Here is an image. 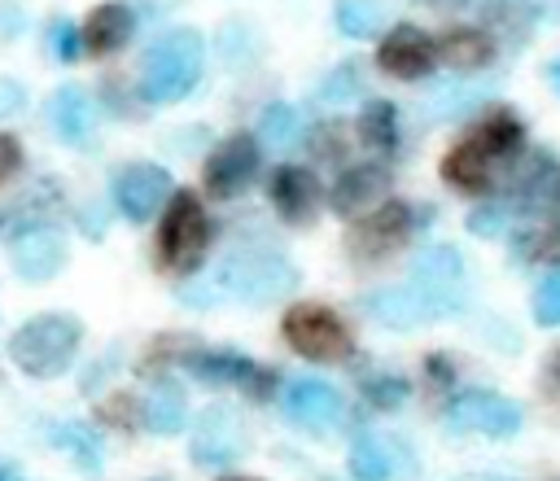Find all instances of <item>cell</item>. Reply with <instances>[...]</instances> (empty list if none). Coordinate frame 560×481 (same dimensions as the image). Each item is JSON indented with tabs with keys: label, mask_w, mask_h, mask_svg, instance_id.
<instances>
[{
	"label": "cell",
	"mask_w": 560,
	"mask_h": 481,
	"mask_svg": "<svg viewBox=\"0 0 560 481\" xmlns=\"http://www.w3.org/2000/svg\"><path fill=\"white\" fill-rule=\"evenodd\" d=\"M201 66H206V39H201V31L175 26L162 39H153V48L144 52L140 92L149 101H158V105H175V101H184L197 87Z\"/></svg>",
	"instance_id": "cell-1"
},
{
	"label": "cell",
	"mask_w": 560,
	"mask_h": 481,
	"mask_svg": "<svg viewBox=\"0 0 560 481\" xmlns=\"http://www.w3.org/2000/svg\"><path fill=\"white\" fill-rule=\"evenodd\" d=\"M79 341H83V324L74 315L44 310L9 337V359L18 363V372H26L35 380H52L74 363Z\"/></svg>",
	"instance_id": "cell-2"
},
{
	"label": "cell",
	"mask_w": 560,
	"mask_h": 481,
	"mask_svg": "<svg viewBox=\"0 0 560 481\" xmlns=\"http://www.w3.org/2000/svg\"><path fill=\"white\" fill-rule=\"evenodd\" d=\"M219 289L232 293L236 302H249V306H262L280 293H289L298 284V267L276 254V249H232L219 267Z\"/></svg>",
	"instance_id": "cell-3"
},
{
	"label": "cell",
	"mask_w": 560,
	"mask_h": 481,
	"mask_svg": "<svg viewBox=\"0 0 560 481\" xmlns=\"http://www.w3.org/2000/svg\"><path fill=\"white\" fill-rule=\"evenodd\" d=\"M210 245V219L192 192H175L158 223V258L166 271H192Z\"/></svg>",
	"instance_id": "cell-4"
},
{
	"label": "cell",
	"mask_w": 560,
	"mask_h": 481,
	"mask_svg": "<svg viewBox=\"0 0 560 481\" xmlns=\"http://www.w3.org/2000/svg\"><path fill=\"white\" fill-rule=\"evenodd\" d=\"M407 284H411V293L420 297V306L429 310V319L455 315V310H464V302H468V271H464L459 249H451V245L424 249V254L416 258Z\"/></svg>",
	"instance_id": "cell-5"
},
{
	"label": "cell",
	"mask_w": 560,
	"mask_h": 481,
	"mask_svg": "<svg viewBox=\"0 0 560 481\" xmlns=\"http://www.w3.org/2000/svg\"><path fill=\"white\" fill-rule=\"evenodd\" d=\"M284 341L311 363H337L350 354V332L341 315L319 302H298L284 310Z\"/></svg>",
	"instance_id": "cell-6"
},
{
	"label": "cell",
	"mask_w": 560,
	"mask_h": 481,
	"mask_svg": "<svg viewBox=\"0 0 560 481\" xmlns=\"http://www.w3.org/2000/svg\"><path fill=\"white\" fill-rule=\"evenodd\" d=\"M411 219L416 214H411L407 201H385V206L359 214L354 227H350V236H346L350 258L354 262H385V258H394L411 241V232H416Z\"/></svg>",
	"instance_id": "cell-7"
},
{
	"label": "cell",
	"mask_w": 560,
	"mask_h": 481,
	"mask_svg": "<svg viewBox=\"0 0 560 481\" xmlns=\"http://www.w3.org/2000/svg\"><path fill=\"white\" fill-rule=\"evenodd\" d=\"M446 429L451 433H486V437H512L521 429V407L503 394H490V389H468V394H455L451 407H446Z\"/></svg>",
	"instance_id": "cell-8"
},
{
	"label": "cell",
	"mask_w": 560,
	"mask_h": 481,
	"mask_svg": "<svg viewBox=\"0 0 560 481\" xmlns=\"http://www.w3.org/2000/svg\"><path fill=\"white\" fill-rule=\"evenodd\" d=\"M258 162H262L258 140L245 136V131H236V136H228V140H219L210 149L206 171H201V184H206L210 197H236L258 175Z\"/></svg>",
	"instance_id": "cell-9"
},
{
	"label": "cell",
	"mask_w": 560,
	"mask_h": 481,
	"mask_svg": "<svg viewBox=\"0 0 560 481\" xmlns=\"http://www.w3.org/2000/svg\"><path fill=\"white\" fill-rule=\"evenodd\" d=\"M188 367H192L206 385H232V389L249 394L254 402H267L271 389H276V372H271V367H258L254 359L232 354V350H192V354H188Z\"/></svg>",
	"instance_id": "cell-10"
},
{
	"label": "cell",
	"mask_w": 560,
	"mask_h": 481,
	"mask_svg": "<svg viewBox=\"0 0 560 481\" xmlns=\"http://www.w3.org/2000/svg\"><path fill=\"white\" fill-rule=\"evenodd\" d=\"M245 455V429L228 407H206L192 424V459L206 468H228Z\"/></svg>",
	"instance_id": "cell-11"
},
{
	"label": "cell",
	"mask_w": 560,
	"mask_h": 481,
	"mask_svg": "<svg viewBox=\"0 0 560 481\" xmlns=\"http://www.w3.org/2000/svg\"><path fill=\"white\" fill-rule=\"evenodd\" d=\"M166 197H171V175L153 162H131L114 175V201L131 223L153 219Z\"/></svg>",
	"instance_id": "cell-12"
},
{
	"label": "cell",
	"mask_w": 560,
	"mask_h": 481,
	"mask_svg": "<svg viewBox=\"0 0 560 481\" xmlns=\"http://www.w3.org/2000/svg\"><path fill=\"white\" fill-rule=\"evenodd\" d=\"M512 206L521 214L547 219L560 214V162L551 153H529L512 179Z\"/></svg>",
	"instance_id": "cell-13"
},
{
	"label": "cell",
	"mask_w": 560,
	"mask_h": 481,
	"mask_svg": "<svg viewBox=\"0 0 560 481\" xmlns=\"http://www.w3.org/2000/svg\"><path fill=\"white\" fill-rule=\"evenodd\" d=\"M376 61H381V70L394 74V79H420V74L433 70L438 48H433V39H429L420 26H407V22H402V26H394V31L381 39Z\"/></svg>",
	"instance_id": "cell-14"
},
{
	"label": "cell",
	"mask_w": 560,
	"mask_h": 481,
	"mask_svg": "<svg viewBox=\"0 0 560 481\" xmlns=\"http://www.w3.org/2000/svg\"><path fill=\"white\" fill-rule=\"evenodd\" d=\"M284 415L311 433H324L341 420V394L328 385V380H315V376H302L284 389Z\"/></svg>",
	"instance_id": "cell-15"
},
{
	"label": "cell",
	"mask_w": 560,
	"mask_h": 481,
	"mask_svg": "<svg viewBox=\"0 0 560 481\" xmlns=\"http://www.w3.org/2000/svg\"><path fill=\"white\" fill-rule=\"evenodd\" d=\"M13 258V271L22 275V280H52L61 267H66V241H61V232H52V227H26V232H18L13 236V249H9Z\"/></svg>",
	"instance_id": "cell-16"
},
{
	"label": "cell",
	"mask_w": 560,
	"mask_h": 481,
	"mask_svg": "<svg viewBox=\"0 0 560 481\" xmlns=\"http://www.w3.org/2000/svg\"><path fill=\"white\" fill-rule=\"evenodd\" d=\"M267 197H271V206H276V214L284 223H306L319 210V179L306 166H280L271 175Z\"/></svg>",
	"instance_id": "cell-17"
},
{
	"label": "cell",
	"mask_w": 560,
	"mask_h": 481,
	"mask_svg": "<svg viewBox=\"0 0 560 481\" xmlns=\"http://www.w3.org/2000/svg\"><path fill=\"white\" fill-rule=\"evenodd\" d=\"M131 26H136L131 9L118 4V0H109V4H96V9L88 13V22H83V31H79V44H83L92 57H105V52H118V48L131 39Z\"/></svg>",
	"instance_id": "cell-18"
},
{
	"label": "cell",
	"mask_w": 560,
	"mask_h": 481,
	"mask_svg": "<svg viewBox=\"0 0 560 481\" xmlns=\"http://www.w3.org/2000/svg\"><path fill=\"white\" fill-rule=\"evenodd\" d=\"M48 122H52V131H57L66 144H79V140H88V131L96 127V105H92V96H88L79 83H66V87H57L52 101H48Z\"/></svg>",
	"instance_id": "cell-19"
},
{
	"label": "cell",
	"mask_w": 560,
	"mask_h": 481,
	"mask_svg": "<svg viewBox=\"0 0 560 481\" xmlns=\"http://www.w3.org/2000/svg\"><path fill=\"white\" fill-rule=\"evenodd\" d=\"M381 197H385V171H381V166H350V171H341L337 184H332V210H337L341 219L363 214V210L376 206Z\"/></svg>",
	"instance_id": "cell-20"
},
{
	"label": "cell",
	"mask_w": 560,
	"mask_h": 481,
	"mask_svg": "<svg viewBox=\"0 0 560 481\" xmlns=\"http://www.w3.org/2000/svg\"><path fill=\"white\" fill-rule=\"evenodd\" d=\"M363 310H368L372 319H381L385 328H398V332H407V328H416V324L429 319V310L420 306V297L411 293V284L368 293V297H363Z\"/></svg>",
	"instance_id": "cell-21"
},
{
	"label": "cell",
	"mask_w": 560,
	"mask_h": 481,
	"mask_svg": "<svg viewBox=\"0 0 560 481\" xmlns=\"http://www.w3.org/2000/svg\"><path fill=\"white\" fill-rule=\"evenodd\" d=\"M433 48L455 70H481L494 57V39L481 26H451L442 39H433Z\"/></svg>",
	"instance_id": "cell-22"
},
{
	"label": "cell",
	"mask_w": 560,
	"mask_h": 481,
	"mask_svg": "<svg viewBox=\"0 0 560 481\" xmlns=\"http://www.w3.org/2000/svg\"><path fill=\"white\" fill-rule=\"evenodd\" d=\"M140 420H144L158 437L179 433V429H184V420H188L184 389H179L175 380H158V385H153V394H149V398H144V407H140Z\"/></svg>",
	"instance_id": "cell-23"
},
{
	"label": "cell",
	"mask_w": 560,
	"mask_h": 481,
	"mask_svg": "<svg viewBox=\"0 0 560 481\" xmlns=\"http://www.w3.org/2000/svg\"><path fill=\"white\" fill-rule=\"evenodd\" d=\"M442 179L459 192H481L490 184V157L472 140H464L442 157Z\"/></svg>",
	"instance_id": "cell-24"
},
{
	"label": "cell",
	"mask_w": 560,
	"mask_h": 481,
	"mask_svg": "<svg viewBox=\"0 0 560 481\" xmlns=\"http://www.w3.org/2000/svg\"><path fill=\"white\" fill-rule=\"evenodd\" d=\"M350 477L359 481H394L398 477V450L385 442V437H354L350 446Z\"/></svg>",
	"instance_id": "cell-25"
},
{
	"label": "cell",
	"mask_w": 560,
	"mask_h": 481,
	"mask_svg": "<svg viewBox=\"0 0 560 481\" xmlns=\"http://www.w3.org/2000/svg\"><path fill=\"white\" fill-rule=\"evenodd\" d=\"M385 0H337L332 4V22L341 35L350 39H376L385 26Z\"/></svg>",
	"instance_id": "cell-26"
},
{
	"label": "cell",
	"mask_w": 560,
	"mask_h": 481,
	"mask_svg": "<svg viewBox=\"0 0 560 481\" xmlns=\"http://www.w3.org/2000/svg\"><path fill=\"white\" fill-rule=\"evenodd\" d=\"M490 162L494 157H508V153H516L521 149V140H525V131H521V122L512 118V114H490L472 136H468Z\"/></svg>",
	"instance_id": "cell-27"
},
{
	"label": "cell",
	"mask_w": 560,
	"mask_h": 481,
	"mask_svg": "<svg viewBox=\"0 0 560 481\" xmlns=\"http://www.w3.org/2000/svg\"><path fill=\"white\" fill-rule=\"evenodd\" d=\"M359 140L368 149H381L389 153L398 144V109L389 101H368L363 114H359Z\"/></svg>",
	"instance_id": "cell-28"
},
{
	"label": "cell",
	"mask_w": 560,
	"mask_h": 481,
	"mask_svg": "<svg viewBox=\"0 0 560 481\" xmlns=\"http://www.w3.org/2000/svg\"><path fill=\"white\" fill-rule=\"evenodd\" d=\"M48 442L61 446L83 472H96V468H101V442H96L83 424H70V420H66V424H52V429H48Z\"/></svg>",
	"instance_id": "cell-29"
},
{
	"label": "cell",
	"mask_w": 560,
	"mask_h": 481,
	"mask_svg": "<svg viewBox=\"0 0 560 481\" xmlns=\"http://www.w3.org/2000/svg\"><path fill=\"white\" fill-rule=\"evenodd\" d=\"M298 131H302V118H298V109L293 105H267L262 109V118H258V136H262V144H271V149H289L293 140H298Z\"/></svg>",
	"instance_id": "cell-30"
},
{
	"label": "cell",
	"mask_w": 560,
	"mask_h": 481,
	"mask_svg": "<svg viewBox=\"0 0 560 481\" xmlns=\"http://www.w3.org/2000/svg\"><path fill=\"white\" fill-rule=\"evenodd\" d=\"M363 398H368L372 407H381V411H394V407H402V398H407V380H402L398 372L363 376Z\"/></svg>",
	"instance_id": "cell-31"
},
{
	"label": "cell",
	"mask_w": 560,
	"mask_h": 481,
	"mask_svg": "<svg viewBox=\"0 0 560 481\" xmlns=\"http://www.w3.org/2000/svg\"><path fill=\"white\" fill-rule=\"evenodd\" d=\"M534 319L542 328H560V271L542 275V284L534 289Z\"/></svg>",
	"instance_id": "cell-32"
},
{
	"label": "cell",
	"mask_w": 560,
	"mask_h": 481,
	"mask_svg": "<svg viewBox=\"0 0 560 481\" xmlns=\"http://www.w3.org/2000/svg\"><path fill=\"white\" fill-rule=\"evenodd\" d=\"M101 420H105V424H122V429H131V424H140V402H136L131 394H114V398L101 402Z\"/></svg>",
	"instance_id": "cell-33"
},
{
	"label": "cell",
	"mask_w": 560,
	"mask_h": 481,
	"mask_svg": "<svg viewBox=\"0 0 560 481\" xmlns=\"http://www.w3.org/2000/svg\"><path fill=\"white\" fill-rule=\"evenodd\" d=\"M197 350V341L192 337H158L153 345H149V354H144V363H166V359H184L188 363V354Z\"/></svg>",
	"instance_id": "cell-34"
},
{
	"label": "cell",
	"mask_w": 560,
	"mask_h": 481,
	"mask_svg": "<svg viewBox=\"0 0 560 481\" xmlns=\"http://www.w3.org/2000/svg\"><path fill=\"white\" fill-rule=\"evenodd\" d=\"M354 92H359V66H337L332 79L319 87L324 101H346V96H354Z\"/></svg>",
	"instance_id": "cell-35"
},
{
	"label": "cell",
	"mask_w": 560,
	"mask_h": 481,
	"mask_svg": "<svg viewBox=\"0 0 560 481\" xmlns=\"http://www.w3.org/2000/svg\"><path fill=\"white\" fill-rule=\"evenodd\" d=\"M503 219H508V206H481V210L468 214V227L477 236H499L503 232Z\"/></svg>",
	"instance_id": "cell-36"
},
{
	"label": "cell",
	"mask_w": 560,
	"mask_h": 481,
	"mask_svg": "<svg viewBox=\"0 0 560 481\" xmlns=\"http://www.w3.org/2000/svg\"><path fill=\"white\" fill-rule=\"evenodd\" d=\"M52 48H57V57L61 61H74L79 52H83V44H79V31L61 17V22H52Z\"/></svg>",
	"instance_id": "cell-37"
},
{
	"label": "cell",
	"mask_w": 560,
	"mask_h": 481,
	"mask_svg": "<svg viewBox=\"0 0 560 481\" xmlns=\"http://www.w3.org/2000/svg\"><path fill=\"white\" fill-rule=\"evenodd\" d=\"M18 171H22V144H18V136L0 131V184H9Z\"/></svg>",
	"instance_id": "cell-38"
},
{
	"label": "cell",
	"mask_w": 560,
	"mask_h": 481,
	"mask_svg": "<svg viewBox=\"0 0 560 481\" xmlns=\"http://www.w3.org/2000/svg\"><path fill=\"white\" fill-rule=\"evenodd\" d=\"M26 105V87L18 79H0V118H13Z\"/></svg>",
	"instance_id": "cell-39"
},
{
	"label": "cell",
	"mask_w": 560,
	"mask_h": 481,
	"mask_svg": "<svg viewBox=\"0 0 560 481\" xmlns=\"http://www.w3.org/2000/svg\"><path fill=\"white\" fill-rule=\"evenodd\" d=\"M547 83H551V92L560 96V61H547Z\"/></svg>",
	"instance_id": "cell-40"
},
{
	"label": "cell",
	"mask_w": 560,
	"mask_h": 481,
	"mask_svg": "<svg viewBox=\"0 0 560 481\" xmlns=\"http://www.w3.org/2000/svg\"><path fill=\"white\" fill-rule=\"evenodd\" d=\"M455 481H508V477H490V472H464V477H455Z\"/></svg>",
	"instance_id": "cell-41"
},
{
	"label": "cell",
	"mask_w": 560,
	"mask_h": 481,
	"mask_svg": "<svg viewBox=\"0 0 560 481\" xmlns=\"http://www.w3.org/2000/svg\"><path fill=\"white\" fill-rule=\"evenodd\" d=\"M551 372H556V380H560V350L551 354Z\"/></svg>",
	"instance_id": "cell-42"
},
{
	"label": "cell",
	"mask_w": 560,
	"mask_h": 481,
	"mask_svg": "<svg viewBox=\"0 0 560 481\" xmlns=\"http://www.w3.org/2000/svg\"><path fill=\"white\" fill-rule=\"evenodd\" d=\"M424 4H438V9H451V4H459V0H424Z\"/></svg>",
	"instance_id": "cell-43"
},
{
	"label": "cell",
	"mask_w": 560,
	"mask_h": 481,
	"mask_svg": "<svg viewBox=\"0 0 560 481\" xmlns=\"http://www.w3.org/2000/svg\"><path fill=\"white\" fill-rule=\"evenodd\" d=\"M219 481H258V477H219Z\"/></svg>",
	"instance_id": "cell-44"
},
{
	"label": "cell",
	"mask_w": 560,
	"mask_h": 481,
	"mask_svg": "<svg viewBox=\"0 0 560 481\" xmlns=\"http://www.w3.org/2000/svg\"><path fill=\"white\" fill-rule=\"evenodd\" d=\"M0 481H9V477H4V472H0Z\"/></svg>",
	"instance_id": "cell-45"
}]
</instances>
